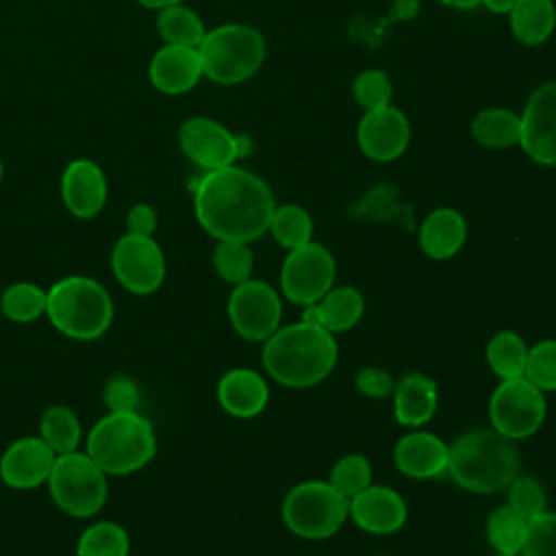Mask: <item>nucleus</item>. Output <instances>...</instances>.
<instances>
[{
    "mask_svg": "<svg viewBox=\"0 0 556 556\" xmlns=\"http://www.w3.org/2000/svg\"><path fill=\"white\" fill-rule=\"evenodd\" d=\"M193 208L200 226L217 241L250 243L269 230L276 200L261 176L232 163L195 180Z\"/></svg>",
    "mask_w": 556,
    "mask_h": 556,
    "instance_id": "1",
    "label": "nucleus"
},
{
    "mask_svg": "<svg viewBox=\"0 0 556 556\" xmlns=\"http://www.w3.org/2000/svg\"><path fill=\"white\" fill-rule=\"evenodd\" d=\"M263 367L271 380L289 389L315 387L334 369L339 345L332 332L308 321L278 328L263 341Z\"/></svg>",
    "mask_w": 556,
    "mask_h": 556,
    "instance_id": "2",
    "label": "nucleus"
},
{
    "mask_svg": "<svg viewBox=\"0 0 556 556\" xmlns=\"http://www.w3.org/2000/svg\"><path fill=\"white\" fill-rule=\"evenodd\" d=\"M519 471V450L513 439L484 428L460 434L447 445L445 473L465 491L497 493Z\"/></svg>",
    "mask_w": 556,
    "mask_h": 556,
    "instance_id": "3",
    "label": "nucleus"
},
{
    "mask_svg": "<svg viewBox=\"0 0 556 556\" xmlns=\"http://www.w3.org/2000/svg\"><path fill=\"white\" fill-rule=\"evenodd\" d=\"M87 454L106 476H126L154 458L156 434L152 424L137 410H109L89 430Z\"/></svg>",
    "mask_w": 556,
    "mask_h": 556,
    "instance_id": "4",
    "label": "nucleus"
},
{
    "mask_svg": "<svg viewBox=\"0 0 556 556\" xmlns=\"http://www.w3.org/2000/svg\"><path fill=\"white\" fill-rule=\"evenodd\" d=\"M46 315L65 337L93 341L109 330L113 321V302L98 280L67 276L48 289Z\"/></svg>",
    "mask_w": 556,
    "mask_h": 556,
    "instance_id": "5",
    "label": "nucleus"
},
{
    "mask_svg": "<svg viewBox=\"0 0 556 556\" xmlns=\"http://www.w3.org/2000/svg\"><path fill=\"white\" fill-rule=\"evenodd\" d=\"M204 76L219 85L248 80L265 61L263 35L245 24H222L206 30L198 46Z\"/></svg>",
    "mask_w": 556,
    "mask_h": 556,
    "instance_id": "6",
    "label": "nucleus"
},
{
    "mask_svg": "<svg viewBox=\"0 0 556 556\" xmlns=\"http://www.w3.org/2000/svg\"><path fill=\"white\" fill-rule=\"evenodd\" d=\"M280 515L287 530L295 536L321 541L341 530L350 517V500L330 482L306 480L285 495Z\"/></svg>",
    "mask_w": 556,
    "mask_h": 556,
    "instance_id": "7",
    "label": "nucleus"
},
{
    "mask_svg": "<svg viewBox=\"0 0 556 556\" xmlns=\"http://www.w3.org/2000/svg\"><path fill=\"white\" fill-rule=\"evenodd\" d=\"M46 484L54 504L65 515L78 519L96 515L109 493L106 473L87 452L78 450L56 456Z\"/></svg>",
    "mask_w": 556,
    "mask_h": 556,
    "instance_id": "8",
    "label": "nucleus"
},
{
    "mask_svg": "<svg viewBox=\"0 0 556 556\" xmlns=\"http://www.w3.org/2000/svg\"><path fill=\"white\" fill-rule=\"evenodd\" d=\"M545 415V393L523 376L502 380L489 397L491 428L513 441L532 437L543 426Z\"/></svg>",
    "mask_w": 556,
    "mask_h": 556,
    "instance_id": "9",
    "label": "nucleus"
},
{
    "mask_svg": "<svg viewBox=\"0 0 556 556\" xmlns=\"http://www.w3.org/2000/svg\"><path fill=\"white\" fill-rule=\"evenodd\" d=\"M337 276L334 256L321 243L308 241L289 254L280 267V291L298 306L319 302L332 287Z\"/></svg>",
    "mask_w": 556,
    "mask_h": 556,
    "instance_id": "10",
    "label": "nucleus"
},
{
    "mask_svg": "<svg viewBox=\"0 0 556 556\" xmlns=\"http://www.w3.org/2000/svg\"><path fill=\"white\" fill-rule=\"evenodd\" d=\"M282 317V302L276 289L263 280L235 285L228 298V319L235 332L245 341H267Z\"/></svg>",
    "mask_w": 556,
    "mask_h": 556,
    "instance_id": "11",
    "label": "nucleus"
},
{
    "mask_svg": "<svg viewBox=\"0 0 556 556\" xmlns=\"http://www.w3.org/2000/svg\"><path fill=\"white\" fill-rule=\"evenodd\" d=\"M111 267L117 282L135 293H154L165 278V256L161 245L152 237L130 235L119 237L111 252Z\"/></svg>",
    "mask_w": 556,
    "mask_h": 556,
    "instance_id": "12",
    "label": "nucleus"
},
{
    "mask_svg": "<svg viewBox=\"0 0 556 556\" xmlns=\"http://www.w3.org/2000/svg\"><path fill=\"white\" fill-rule=\"evenodd\" d=\"M519 146L539 165L556 167V80L541 85L523 106Z\"/></svg>",
    "mask_w": 556,
    "mask_h": 556,
    "instance_id": "13",
    "label": "nucleus"
},
{
    "mask_svg": "<svg viewBox=\"0 0 556 556\" xmlns=\"http://www.w3.org/2000/svg\"><path fill=\"white\" fill-rule=\"evenodd\" d=\"M180 150L198 167L211 172L239 159L237 135L211 117H189L178 130Z\"/></svg>",
    "mask_w": 556,
    "mask_h": 556,
    "instance_id": "14",
    "label": "nucleus"
},
{
    "mask_svg": "<svg viewBox=\"0 0 556 556\" xmlns=\"http://www.w3.org/2000/svg\"><path fill=\"white\" fill-rule=\"evenodd\" d=\"M356 141L367 159L378 163L395 161L404 154L410 141L408 117L391 104L365 111L356 126Z\"/></svg>",
    "mask_w": 556,
    "mask_h": 556,
    "instance_id": "15",
    "label": "nucleus"
},
{
    "mask_svg": "<svg viewBox=\"0 0 556 556\" xmlns=\"http://www.w3.org/2000/svg\"><path fill=\"white\" fill-rule=\"evenodd\" d=\"M56 454L41 437H22L13 441L0 458V478L11 489H35L48 482Z\"/></svg>",
    "mask_w": 556,
    "mask_h": 556,
    "instance_id": "16",
    "label": "nucleus"
},
{
    "mask_svg": "<svg viewBox=\"0 0 556 556\" xmlns=\"http://www.w3.org/2000/svg\"><path fill=\"white\" fill-rule=\"evenodd\" d=\"M352 521L367 534H393L408 519L404 497L382 484H369L350 500Z\"/></svg>",
    "mask_w": 556,
    "mask_h": 556,
    "instance_id": "17",
    "label": "nucleus"
},
{
    "mask_svg": "<svg viewBox=\"0 0 556 556\" xmlns=\"http://www.w3.org/2000/svg\"><path fill=\"white\" fill-rule=\"evenodd\" d=\"M109 195L102 167L89 159H74L61 176V198L65 208L78 219L96 217Z\"/></svg>",
    "mask_w": 556,
    "mask_h": 556,
    "instance_id": "18",
    "label": "nucleus"
},
{
    "mask_svg": "<svg viewBox=\"0 0 556 556\" xmlns=\"http://www.w3.org/2000/svg\"><path fill=\"white\" fill-rule=\"evenodd\" d=\"M204 76L198 48L165 43L154 52L148 65V78L152 87L167 96H178L198 85Z\"/></svg>",
    "mask_w": 556,
    "mask_h": 556,
    "instance_id": "19",
    "label": "nucleus"
},
{
    "mask_svg": "<svg viewBox=\"0 0 556 556\" xmlns=\"http://www.w3.org/2000/svg\"><path fill=\"white\" fill-rule=\"evenodd\" d=\"M393 463L408 478H439L447 469V445L432 432L413 430L395 443Z\"/></svg>",
    "mask_w": 556,
    "mask_h": 556,
    "instance_id": "20",
    "label": "nucleus"
},
{
    "mask_svg": "<svg viewBox=\"0 0 556 556\" xmlns=\"http://www.w3.org/2000/svg\"><path fill=\"white\" fill-rule=\"evenodd\" d=\"M217 402L228 415L250 419L267 408L269 387L258 371L248 367H235L219 378Z\"/></svg>",
    "mask_w": 556,
    "mask_h": 556,
    "instance_id": "21",
    "label": "nucleus"
},
{
    "mask_svg": "<svg viewBox=\"0 0 556 556\" xmlns=\"http://www.w3.org/2000/svg\"><path fill=\"white\" fill-rule=\"evenodd\" d=\"M391 395L395 421L406 428L426 426L439 406V387L421 371H408L395 380Z\"/></svg>",
    "mask_w": 556,
    "mask_h": 556,
    "instance_id": "22",
    "label": "nucleus"
},
{
    "mask_svg": "<svg viewBox=\"0 0 556 556\" xmlns=\"http://www.w3.org/2000/svg\"><path fill=\"white\" fill-rule=\"evenodd\" d=\"M365 313V298L356 287H332L319 302L304 306L302 321L321 326L328 332L352 330Z\"/></svg>",
    "mask_w": 556,
    "mask_h": 556,
    "instance_id": "23",
    "label": "nucleus"
},
{
    "mask_svg": "<svg viewBox=\"0 0 556 556\" xmlns=\"http://www.w3.org/2000/svg\"><path fill=\"white\" fill-rule=\"evenodd\" d=\"M417 239H419V248L426 256H430L434 261L452 258L465 245L467 222L452 206L434 208L421 222V226L417 230Z\"/></svg>",
    "mask_w": 556,
    "mask_h": 556,
    "instance_id": "24",
    "label": "nucleus"
},
{
    "mask_svg": "<svg viewBox=\"0 0 556 556\" xmlns=\"http://www.w3.org/2000/svg\"><path fill=\"white\" fill-rule=\"evenodd\" d=\"M350 215L354 219L395 222V224H402L408 230L415 228L410 204L402 200L397 187L387 185V182L371 187L356 204H352Z\"/></svg>",
    "mask_w": 556,
    "mask_h": 556,
    "instance_id": "25",
    "label": "nucleus"
},
{
    "mask_svg": "<svg viewBox=\"0 0 556 556\" xmlns=\"http://www.w3.org/2000/svg\"><path fill=\"white\" fill-rule=\"evenodd\" d=\"M513 35L526 46H539L556 28V7L552 0H517L508 11Z\"/></svg>",
    "mask_w": 556,
    "mask_h": 556,
    "instance_id": "26",
    "label": "nucleus"
},
{
    "mask_svg": "<svg viewBox=\"0 0 556 556\" xmlns=\"http://www.w3.org/2000/svg\"><path fill=\"white\" fill-rule=\"evenodd\" d=\"M519 132H521L519 115L504 106L482 109L471 119V135L484 148H493V150L510 148L519 143Z\"/></svg>",
    "mask_w": 556,
    "mask_h": 556,
    "instance_id": "27",
    "label": "nucleus"
},
{
    "mask_svg": "<svg viewBox=\"0 0 556 556\" xmlns=\"http://www.w3.org/2000/svg\"><path fill=\"white\" fill-rule=\"evenodd\" d=\"M528 350L530 348L521 334L513 330H502L489 339L484 356L495 376H500L502 380H510L523 376Z\"/></svg>",
    "mask_w": 556,
    "mask_h": 556,
    "instance_id": "28",
    "label": "nucleus"
},
{
    "mask_svg": "<svg viewBox=\"0 0 556 556\" xmlns=\"http://www.w3.org/2000/svg\"><path fill=\"white\" fill-rule=\"evenodd\" d=\"M156 30L165 43L198 48L206 35V28L195 11L185 4H172L159 11Z\"/></svg>",
    "mask_w": 556,
    "mask_h": 556,
    "instance_id": "29",
    "label": "nucleus"
},
{
    "mask_svg": "<svg viewBox=\"0 0 556 556\" xmlns=\"http://www.w3.org/2000/svg\"><path fill=\"white\" fill-rule=\"evenodd\" d=\"M41 430V439L50 445V450L59 456V454H67L74 452L80 443V421L76 417V413L70 406H50L39 424Z\"/></svg>",
    "mask_w": 556,
    "mask_h": 556,
    "instance_id": "30",
    "label": "nucleus"
},
{
    "mask_svg": "<svg viewBox=\"0 0 556 556\" xmlns=\"http://www.w3.org/2000/svg\"><path fill=\"white\" fill-rule=\"evenodd\" d=\"M48 291L35 282H15L4 289L0 295V311L7 319L17 324L35 321L46 313Z\"/></svg>",
    "mask_w": 556,
    "mask_h": 556,
    "instance_id": "31",
    "label": "nucleus"
},
{
    "mask_svg": "<svg viewBox=\"0 0 556 556\" xmlns=\"http://www.w3.org/2000/svg\"><path fill=\"white\" fill-rule=\"evenodd\" d=\"M128 532L115 521H98L89 526L76 543V556H128Z\"/></svg>",
    "mask_w": 556,
    "mask_h": 556,
    "instance_id": "32",
    "label": "nucleus"
},
{
    "mask_svg": "<svg viewBox=\"0 0 556 556\" xmlns=\"http://www.w3.org/2000/svg\"><path fill=\"white\" fill-rule=\"evenodd\" d=\"M271 237L287 250H295L311 241L313 237V219L308 211L300 204H282L274 208L269 222Z\"/></svg>",
    "mask_w": 556,
    "mask_h": 556,
    "instance_id": "33",
    "label": "nucleus"
},
{
    "mask_svg": "<svg viewBox=\"0 0 556 556\" xmlns=\"http://www.w3.org/2000/svg\"><path fill=\"white\" fill-rule=\"evenodd\" d=\"M528 521L510 506H497L486 517V539L500 554H521Z\"/></svg>",
    "mask_w": 556,
    "mask_h": 556,
    "instance_id": "34",
    "label": "nucleus"
},
{
    "mask_svg": "<svg viewBox=\"0 0 556 556\" xmlns=\"http://www.w3.org/2000/svg\"><path fill=\"white\" fill-rule=\"evenodd\" d=\"M213 267L217 276L230 285H241L250 280L252 267H254V256L252 250L245 241H217L213 250Z\"/></svg>",
    "mask_w": 556,
    "mask_h": 556,
    "instance_id": "35",
    "label": "nucleus"
},
{
    "mask_svg": "<svg viewBox=\"0 0 556 556\" xmlns=\"http://www.w3.org/2000/svg\"><path fill=\"white\" fill-rule=\"evenodd\" d=\"M371 463L363 454H345L341 456L332 469L328 482L348 500H352L356 493L367 489L371 484Z\"/></svg>",
    "mask_w": 556,
    "mask_h": 556,
    "instance_id": "36",
    "label": "nucleus"
},
{
    "mask_svg": "<svg viewBox=\"0 0 556 556\" xmlns=\"http://www.w3.org/2000/svg\"><path fill=\"white\" fill-rule=\"evenodd\" d=\"M506 506H510L526 521L547 510V495L543 484L530 476H515L506 486Z\"/></svg>",
    "mask_w": 556,
    "mask_h": 556,
    "instance_id": "37",
    "label": "nucleus"
},
{
    "mask_svg": "<svg viewBox=\"0 0 556 556\" xmlns=\"http://www.w3.org/2000/svg\"><path fill=\"white\" fill-rule=\"evenodd\" d=\"M523 378L543 393L556 391V339H543L528 350Z\"/></svg>",
    "mask_w": 556,
    "mask_h": 556,
    "instance_id": "38",
    "label": "nucleus"
},
{
    "mask_svg": "<svg viewBox=\"0 0 556 556\" xmlns=\"http://www.w3.org/2000/svg\"><path fill=\"white\" fill-rule=\"evenodd\" d=\"M391 96H393V85L382 70H363L354 78V100L365 111H374L391 104Z\"/></svg>",
    "mask_w": 556,
    "mask_h": 556,
    "instance_id": "39",
    "label": "nucleus"
},
{
    "mask_svg": "<svg viewBox=\"0 0 556 556\" xmlns=\"http://www.w3.org/2000/svg\"><path fill=\"white\" fill-rule=\"evenodd\" d=\"M521 556H556V513H541L526 526Z\"/></svg>",
    "mask_w": 556,
    "mask_h": 556,
    "instance_id": "40",
    "label": "nucleus"
},
{
    "mask_svg": "<svg viewBox=\"0 0 556 556\" xmlns=\"http://www.w3.org/2000/svg\"><path fill=\"white\" fill-rule=\"evenodd\" d=\"M102 400L111 413H128V410H137L141 395L132 378L115 374L104 382Z\"/></svg>",
    "mask_w": 556,
    "mask_h": 556,
    "instance_id": "41",
    "label": "nucleus"
},
{
    "mask_svg": "<svg viewBox=\"0 0 556 556\" xmlns=\"http://www.w3.org/2000/svg\"><path fill=\"white\" fill-rule=\"evenodd\" d=\"M354 382H356V389L365 397H371V400L389 397L393 393V387H395V380L391 378V374L387 369L374 367V365L358 369Z\"/></svg>",
    "mask_w": 556,
    "mask_h": 556,
    "instance_id": "42",
    "label": "nucleus"
},
{
    "mask_svg": "<svg viewBox=\"0 0 556 556\" xmlns=\"http://www.w3.org/2000/svg\"><path fill=\"white\" fill-rule=\"evenodd\" d=\"M159 217L156 211L150 204H135L130 206V211L126 213V228L130 235H143V237H152V232L156 230Z\"/></svg>",
    "mask_w": 556,
    "mask_h": 556,
    "instance_id": "43",
    "label": "nucleus"
},
{
    "mask_svg": "<svg viewBox=\"0 0 556 556\" xmlns=\"http://www.w3.org/2000/svg\"><path fill=\"white\" fill-rule=\"evenodd\" d=\"M517 0H482V4L493 13H508Z\"/></svg>",
    "mask_w": 556,
    "mask_h": 556,
    "instance_id": "44",
    "label": "nucleus"
},
{
    "mask_svg": "<svg viewBox=\"0 0 556 556\" xmlns=\"http://www.w3.org/2000/svg\"><path fill=\"white\" fill-rule=\"evenodd\" d=\"M443 4H450L454 9H460V11H469V9H476L478 4H482V0H441Z\"/></svg>",
    "mask_w": 556,
    "mask_h": 556,
    "instance_id": "45",
    "label": "nucleus"
},
{
    "mask_svg": "<svg viewBox=\"0 0 556 556\" xmlns=\"http://www.w3.org/2000/svg\"><path fill=\"white\" fill-rule=\"evenodd\" d=\"M139 4H143L146 9H165V7H172V4H182V0H137Z\"/></svg>",
    "mask_w": 556,
    "mask_h": 556,
    "instance_id": "46",
    "label": "nucleus"
},
{
    "mask_svg": "<svg viewBox=\"0 0 556 556\" xmlns=\"http://www.w3.org/2000/svg\"><path fill=\"white\" fill-rule=\"evenodd\" d=\"M2 176H4V165H2V161H0V182H2Z\"/></svg>",
    "mask_w": 556,
    "mask_h": 556,
    "instance_id": "47",
    "label": "nucleus"
},
{
    "mask_svg": "<svg viewBox=\"0 0 556 556\" xmlns=\"http://www.w3.org/2000/svg\"><path fill=\"white\" fill-rule=\"evenodd\" d=\"M493 556H521V554H500V552H495Z\"/></svg>",
    "mask_w": 556,
    "mask_h": 556,
    "instance_id": "48",
    "label": "nucleus"
},
{
    "mask_svg": "<svg viewBox=\"0 0 556 556\" xmlns=\"http://www.w3.org/2000/svg\"><path fill=\"white\" fill-rule=\"evenodd\" d=\"M374 556H384V554H374Z\"/></svg>",
    "mask_w": 556,
    "mask_h": 556,
    "instance_id": "49",
    "label": "nucleus"
}]
</instances>
